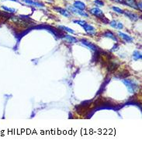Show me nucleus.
Masks as SVG:
<instances>
[{
	"mask_svg": "<svg viewBox=\"0 0 142 155\" xmlns=\"http://www.w3.org/2000/svg\"><path fill=\"white\" fill-rule=\"evenodd\" d=\"M68 10L72 13H75V14H79L80 15V16H85V17H89V14L86 12H85L84 10H81L76 9L75 7H73V6H69Z\"/></svg>",
	"mask_w": 142,
	"mask_h": 155,
	"instance_id": "obj_2",
	"label": "nucleus"
},
{
	"mask_svg": "<svg viewBox=\"0 0 142 155\" xmlns=\"http://www.w3.org/2000/svg\"><path fill=\"white\" fill-rule=\"evenodd\" d=\"M124 3L126 5H128L129 6L132 7V8H134V9H137L138 6H137V4L135 2L134 0H124Z\"/></svg>",
	"mask_w": 142,
	"mask_h": 155,
	"instance_id": "obj_13",
	"label": "nucleus"
},
{
	"mask_svg": "<svg viewBox=\"0 0 142 155\" xmlns=\"http://www.w3.org/2000/svg\"><path fill=\"white\" fill-rule=\"evenodd\" d=\"M55 10L57 12H58L60 14H61L62 16H66V17H70L71 16L70 13L68 10H65L63 8H61V7H55Z\"/></svg>",
	"mask_w": 142,
	"mask_h": 155,
	"instance_id": "obj_5",
	"label": "nucleus"
},
{
	"mask_svg": "<svg viewBox=\"0 0 142 155\" xmlns=\"http://www.w3.org/2000/svg\"><path fill=\"white\" fill-rule=\"evenodd\" d=\"M104 35H105V37L109 38H111V39H113L114 41H116V42H117V41H118V40H117V38H116V37L114 35L112 32H110V31H106V32L104 34Z\"/></svg>",
	"mask_w": 142,
	"mask_h": 155,
	"instance_id": "obj_14",
	"label": "nucleus"
},
{
	"mask_svg": "<svg viewBox=\"0 0 142 155\" xmlns=\"http://www.w3.org/2000/svg\"><path fill=\"white\" fill-rule=\"evenodd\" d=\"M133 58L134 60H136V61L138 60V59H141V52H138V51L134 52V53H133Z\"/></svg>",
	"mask_w": 142,
	"mask_h": 155,
	"instance_id": "obj_16",
	"label": "nucleus"
},
{
	"mask_svg": "<svg viewBox=\"0 0 142 155\" xmlns=\"http://www.w3.org/2000/svg\"><path fill=\"white\" fill-rule=\"evenodd\" d=\"M82 44L83 45H85V47L89 48V49L92 50V51H96V50H97V47H96L95 44H93L92 43L90 42H88V41H86V40H82Z\"/></svg>",
	"mask_w": 142,
	"mask_h": 155,
	"instance_id": "obj_6",
	"label": "nucleus"
},
{
	"mask_svg": "<svg viewBox=\"0 0 142 155\" xmlns=\"http://www.w3.org/2000/svg\"><path fill=\"white\" fill-rule=\"evenodd\" d=\"M118 34H119V36H120V38H123L125 42H133V38H132L130 36H129V35L124 34V33L119 32Z\"/></svg>",
	"mask_w": 142,
	"mask_h": 155,
	"instance_id": "obj_10",
	"label": "nucleus"
},
{
	"mask_svg": "<svg viewBox=\"0 0 142 155\" xmlns=\"http://www.w3.org/2000/svg\"><path fill=\"white\" fill-rule=\"evenodd\" d=\"M73 22H74L75 24H79V25H80V26H82H82L85 24V23H86V22L84 21V20H73Z\"/></svg>",
	"mask_w": 142,
	"mask_h": 155,
	"instance_id": "obj_18",
	"label": "nucleus"
},
{
	"mask_svg": "<svg viewBox=\"0 0 142 155\" xmlns=\"http://www.w3.org/2000/svg\"><path fill=\"white\" fill-rule=\"evenodd\" d=\"M22 2L29 4V5H31V6H38V7H42L43 6L42 3H39V2H37L33 0H21Z\"/></svg>",
	"mask_w": 142,
	"mask_h": 155,
	"instance_id": "obj_12",
	"label": "nucleus"
},
{
	"mask_svg": "<svg viewBox=\"0 0 142 155\" xmlns=\"http://www.w3.org/2000/svg\"><path fill=\"white\" fill-rule=\"evenodd\" d=\"M63 39H64L65 42H69V43L78 42V39H77L76 38H75V37L71 36V35H65V36L63 38Z\"/></svg>",
	"mask_w": 142,
	"mask_h": 155,
	"instance_id": "obj_11",
	"label": "nucleus"
},
{
	"mask_svg": "<svg viewBox=\"0 0 142 155\" xmlns=\"http://www.w3.org/2000/svg\"><path fill=\"white\" fill-rule=\"evenodd\" d=\"M124 13L126 15L128 18H130L131 20H133V21H136L138 19V15H136L134 13H131V12H129V11H124Z\"/></svg>",
	"mask_w": 142,
	"mask_h": 155,
	"instance_id": "obj_9",
	"label": "nucleus"
},
{
	"mask_svg": "<svg viewBox=\"0 0 142 155\" xmlns=\"http://www.w3.org/2000/svg\"><path fill=\"white\" fill-rule=\"evenodd\" d=\"M114 1H116V2H120V0H114Z\"/></svg>",
	"mask_w": 142,
	"mask_h": 155,
	"instance_id": "obj_22",
	"label": "nucleus"
},
{
	"mask_svg": "<svg viewBox=\"0 0 142 155\" xmlns=\"http://www.w3.org/2000/svg\"><path fill=\"white\" fill-rule=\"evenodd\" d=\"M92 14L95 15V16H98V17H100V18H103L104 17V14H103V12L99 9V8H97V7H95V8H92V9H91L90 10V11H89Z\"/></svg>",
	"mask_w": 142,
	"mask_h": 155,
	"instance_id": "obj_4",
	"label": "nucleus"
},
{
	"mask_svg": "<svg viewBox=\"0 0 142 155\" xmlns=\"http://www.w3.org/2000/svg\"><path fill=\"white\" fill-rule=\"evenodd\" d=\"M82 28H84L85 32H86L87 34H89L94 35V34H96V30H95V28H94V27H92V25H90V24H87V23H85V24L82 26Z\"/></svg>",
	"mask_w": 142,
	"mask_h": 155,
	"instance_id": "obj_3",
	"label": "nucleus"
},
{
	"mask_svg": "<svg viewBox=\"0 0 142 155\" xmlns=\"http://www.w3.org/2000/svg\"><path fill=\"white\" fill-rule=\"evenodd\" d=\"M112 10H114V12H116V13H124V11H123L121 9H120L119 7L113 6V7H112Z\"/></svg>",
	"mask_w": 142,
	"mask_h": 155,
	"instance_id": "obj_19",
	"label": "nucleus"
},
{
	"mask_svg": "<svg viewBox=\"0 0 142 155\" xmlns=\"http://www.w3.org/2000/svg\"><path fill=\"white\" fill-rule=\"evenodd\" d=\"M122 82L126 85V86L128 87V91L130 93H134L137 89H138V85L136 84L135 83H134L132 80H123Z\"/></svg>",
	"mask_w": 142,
	"mask_h": 155,
	"instance_id": "obj_1",
	"label": "nucleus"
},
{
	"mask_svg": "<svg viewBox=\"0 0 142 155\" xmlns=\"http://www.w3.org/2000/svg\"><path fill=\"white\" fill-rule=\"evenodd\" d=\"M2 8L6 11V12H9L10 13H14L16 12V9H13V8H10V7H8V6H2Z\"/></svg>",
	"mask_w": 142,
	"mask_h": 155,
	"instance_id": "obj_15",
	"label": "nucleus"
},
{
	"mask_svg": "<svg viewBox=\"0 0 142 155\" xmlns=\"http://www.w3.org/2000/svg\"><path fill=\"white\" fill-rule=\"evenodd\" d=\"M94 2H95V3H96V6H104L103 2H102V1H101V0H95V1H94Z\"/></svg>",
	"mask_w": 142,
	"mask_h": 155,
	"instance_id": "obj_20",
	"label": "nucleus"
},
{
	"mask_svg": "<svg viewBox=\"0 0 142 155\" xmlns=\"http://www.w3.org/2000/svg\"><path fill=\"white\" fill-rule=\"evenodd\" d=\"M73 5H74V7H75L76 9H79L81 10H85V4L81 1H75Z\"/></svg>",
	"mask_w": 142,
	"mask_h": 155,
	"instance_id": "obj_7",
	"label": "nucleus"
},
{
	"mask_svg": "<svg viewBox=\"0 0 142 155\" xmlns=\"http://www.w3.org/2000/svg\"><path fill=\"white\" fill-rule=\"evenodd\" d=\"M110 25L116 29H119V30H121V29L124 28V25L121 22H117L116 20H112L110 23Z\"/></svg>",
	"mask_w": 142,
	"mask_h": 155,
	"instance_id": "obj_8",
	"label": "nucleus"
},
{
	"mask_svg": "<svg viewBox=\"0 0 142 155\" xmlns=\"http://www.w3.org/2000/svg\"><path fill=\"white\" fill-rule=\"evenodd\" d=\"M11 1H13V2H19V0H11Z\"/></svg>",
	"mask_w": 142,
	"mask_h": 155,
	"instance_id": "obj_21",
	"label": "nucleus"
},
{
	"mask_svg": "<svg viewBox=\"0 0 142 155\" xmlns=\"http://www.w3.org/2000/svg\"><path fill=\"white\" fill-rule=\"evenodd\" d=\"M58 28H61V30H65V31H67V32H68V33H71V34H75V31L74 30L69 28H68V27H65V26H59Z\"/></svg>",
	"mask_w": 142,
	"mask_h": 155,
	"instance_id": "obj_17",
	"label": "nucleus"
}]
</instances>
